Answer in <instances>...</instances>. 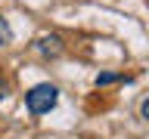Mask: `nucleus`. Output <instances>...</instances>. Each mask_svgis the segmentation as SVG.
<instances>
[{"instance_id":"nucleus-2","label":"nucleus","mask_w":149,"mask_h":139,"mask_svg":"<svg viewBox=\"0 0 149 139\" xmlns=\"http://www.w3.org/2000/svg\"><path fill=\"white\" fill-rule=\"evenodd\" d=\"M37 50H40L44 56H59V53H62V40H59L56 34L40 37V40H37Z\"/></svg>"},{"instance_id":"nucleus-4","label":"nucleus","mask_w":149,"mask_h":139,"mask_svg":"<svg viewBox=\"0 0 149 139\" xmlns=\"http://www.w3.org/2000/svg\"><path fill=\"white\" fill-rule=\"evenodd\" d=\"M6 43H13V28H9L6 19L0 16V46H6Z\"/></svg>"},{"instance_id":"nucleus-5","label":"nucleus","mask_w":149,"mask_h":139,"mask_svg":"<svg viewBox=\"0 0 149 139\" xmlns=\"http://www.w3.org/2000/svg\"><path fill=\"white\" fill-rule=\"evenodd\" d=\"M140 118H143V120H149V99H143V102H140Z\"/></svg>"},{"instance_id":"nucleus-1","label":"nucleus","mask_w":149,"mask_h":139,"mask_svg":"<svg viewBox=\"0 0 149 139\" xmlns=\"http://www.w3.org/2000/svg\"><path fill=\"white\" fill-rule=\"evenodd\" d=\"M56 102H59V90H56L53 83H37L31 90L25 93V105L31 114H47V111L56 108Z\"/></svg>"},{"instance_id":"nucleus-3","label":"nucleus","mask_w":149,"mask_h":139,"mask_svg":"<svg viewBox=\"0 0 149 139\" xmlns=\"http://www.w3.org/2000/svg\"><path fill=\"white\" fill-rule=\"evenodd\" d=\"M118 81H130V77H124V74H112V71L96 74V87H106V83H118Z\"/></svg>"}]
</instances>
